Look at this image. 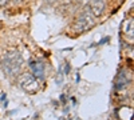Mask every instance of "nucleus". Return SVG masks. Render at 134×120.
I'll list each match as a JSON object with an SVG mask.
<instances>
[{
  "label": "nucleus",
  "mask_w": 134,
  "mask_h": 120,
  "mask_svg": "<svg viewBox=\"0 0 134 120\" xmlns=\"http://www.w3.org/2000/svg\"><path fill=\"white\" fill-rule=\"evenodd\" d=\"M28 65H30L31 73L35 76L38 80H43L44 79V63L42 60H38V59L30 60Z\"/></svg>",
  "instance_id": "obj_4"
},
{
  "label": "nucleus",
  "mask_w": 134,
  "mask_h": 120,
  "mask_svg": "<svg viewBox=\"0 0 134 120\" xmlns=\"http://www.w3.org/2000/svg\"><path fill=\"white\" fill-rule=\"evenodd\" d=\"M105 7H106V0H88V9L91 11V14L95 17L102 15Z\"/></svg>",
  "instance_id": "obj_5"
},
{
  "label": "nucleus",
  "mask_w": 134,
  "mask_h": 120,
  "mask_svg": "<svg viewBox=\"0 0 134 120\" xmlns=\"http://www.w3.org/2000/svg\"><path fill=\"white\" fill-rule=\"evenodd\" d=\"M14 2H15L16 4H20V3H23V2H24V0H14Z\"/></svg>",
  "instance_id": "obj_9"
},
{
  "label": "nucleus",
  "mask_w": 134,
  "mask_h": 120,
  "mask_svg": "<svg viewBox=\"0 0 134 120\" xmlns=\"http://www.w3.org/2000/svg\"><path fill=\"white\" fill-rule=\"evenodd\" d=\"M9 3V0H0V7H4Z\"/></svg>",
  "instance_id": "obj_8"
},
{
  "label": "nucleus",
  "mask_w": 134,
  "mask_h": 120,
  "mask_svg": "<svg viewBox=\"0 0 134 120\" xmlns=\"http://www.w3.org/2000/svg\"><path fill=\"white\" fill-rule=\"evenodd\" d=\"M18 84L23 91L28 93H35L39 90V80L34 76L32 73H23L19 76Z\"/></svg>",
  "instance_id": "obj_3"
},
{
  "label": "nucleus",
  "mask_w": 134,
  "mask_h": 120,
  "mask_svg": "<svg viewBox=\"0 0 134 120\" xmlns=\"http://www.w3.org/2000/svg\"><path fill=\"white\" fill-rule=\"evenodd\" d=\"M130 83V79L126 73V71L122 70L118 75H117V79H115V84H114V88L115 91H121L122 88H125V87Z\"/></svg>",
  "instance_id": "obj_6"
},
{
  "label": "nucleus",
  "mask_w": 134,
  "mask_h": 120,
  "mask_svg": "<svg viewBox=\"0 0 134 120\" xmlns=\"http://www.w3.org/2000/svg\"><path fill=\"white\" fill-rule=\"evenodd\" d=\"M2 70L8 78H16L20 73L21 67H23V56L18 51H8L3 56L2 61Z\"/></svg>",
  "instance_id": "obj_1"
},
{
  "label": "nucleus",
  "mask_w": 134,
  "mask_h": 120,
  "mask_svg": "<svg viewBox=\"0 0 134 120\" xmlns=\"http://www.w3.org/2000/svg\"><path fill=\"white\" fill-rule=\"evenodd\" d=\"M71 2H72L74 4H83L85 2H87V0H71Z\"/></svg>",
  "instance_id": "obj_7"
},
{
  "label": "nucleus",
  "mask_w": 134,
  "mask_h": 120,
  "mask_svg": "<svg viewBox=\"0 0 134 120\" xmlns=\"http://www.w3.org/2000/svg\"><path fill=\"white\" fill-rule=\"evenodd\" d=\"M95 24V16L91 14L90 9H85L83 12L79 14V16L76 17V20L74 21V31L76 34H82L88 29H91Z\"/></svg>",
  "instance_id": "obj_2"
}]
</instances>
